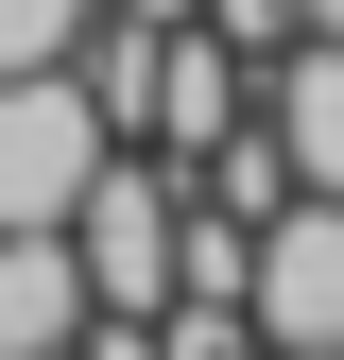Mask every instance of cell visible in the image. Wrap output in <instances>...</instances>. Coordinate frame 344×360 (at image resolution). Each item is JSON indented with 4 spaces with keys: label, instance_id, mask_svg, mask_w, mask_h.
<instances>
[{
    "label": "cell",
    "instance_id": "3",
    "mask_svg": "<svg viewBox=\"0 0 344 360\" xmlns=\"http://www.w3.org/2000/svg\"><path fill=\"white\" fill-rule=\"evenodd\" d=\"M258 138H276L293 189H344V34H293L258 69Z\"/></svg>",
    "mask_w": 344,
    "mask_h": 360
},
{
    "label": "cell",
    "instance_id": "6",
    "mask_svg": "<svg viewBox=\"0 0 344 360\" xmlns=\"http://www.w3.org/2000/svg\"><path fill=\"white\" fill-rule=\"evenodd\" d=\"M104 18H155V34H172V18H190V0H104Z\"/></svg>",
    "mask_w": 344,
    "mask_h": 360
},
{
    "label": "cell",
    "instance_id": "2",
    "mask_svg": "<svg viewBox=\"0 0 344 360\" xmlns=\"http://www.w3.org/2000/svg\"><path fill=\"white\" fill-rule=\"evenodd\" d=\"M241 326H258V360L276 343H344V189H293L241 240Z\"/></svg>",
    "mask_w": 344,
    "mask_h": 360
},
{
    "label": "cell",
    "instance_id": "7",
    "mask_svg": "<svg viewBox=\"0 0 344 360\" xmlns=\"http://www.w3.org/2000/svg\"><path fill=\"white\" fill-rule=\"evenodd\" d=\"M293 34H344V0H293Z\"/></svg>",
    "mask_w": 344,
    "mask_h": 360
},
{
    "label": "cell",
    "instance_id": "8",
    "mask_svg": "<svg viewBox=\"0 0 344 360\" xmlns=\"http://www.w3.org/2000/svg\"><path fill=\"white\" fill-rule=\"evenodd\" d=\"M276 360H344V343H276Z\"/></svg>",
    "mask_w": 344,
    "mask_h": 360
},
{
    "label": "cell",
    "instance_id": "5",
    "mask_svg": "<svg viewBox=\"0 0 344 360\" xmlns=\"http://www.w3.org/2000/svg\"><path fill=\"white\" fill-rule=\"evenodd\" d=\"M190 18H207V34H224V52H241V69H276V52H293V0H190Z\"/></svg>",
    "mask_w": 344,
    "mask_h": 360
},
{
    "label": "cell",
    "instance_id": "9",
    "mask_svg": "<svg viewBox=\"0 0 344 360\" xmlns=\"http://www.w3.org/2000/svg\"><path fill=\"white\" fill-rule=\"evenodd\" d=\"M35 360H86V343H35Z\"/></svg>",
    "mask_w": 344,
    "mask_h": 360
},
{
    "label": "cell",
    "instance_id": "4",
    "mask_svg": "<svg viewBox=\"0 0 344 360\" xmlns=\"http://www.w3.org/2000/svg\"><path fill=\"white\" fill-rule=\"evenodd\" d=\"M86 18H104V0H0V69H52V52H86Z\"/></svg>",
    "mask_w": 344,
    "mask_h": 360
},
{
    "label": "cell",
    "instance_id": "1",
    "mask_svg": "<svg viewBox=\"0 0 344 360\" xmlns=\"http://www.w3.org/2000/svg\"><path fill=\"white\" fill-rule=\"evenodd\" d=\"M121 155V120L86 103V69H0V223H69V189Z\"/></svg>",
    "mask_w": 344,
    "mask_h": 360
}]
</instances>
